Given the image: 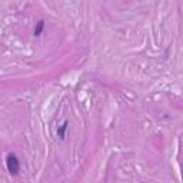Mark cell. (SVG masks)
Returning a JSON list of instances; mask_svg holds the SVG:
<instances>
[{
	"label": "cell",
	"instance_id": "cell-2",
	"mask_svg": "<svg viewBox=\"0 0 183 183\" xmlns=\"http://www.w3.org/2000/svg\"><path fill=\"white\" fill-rule=\"evenodd\" d=\"M43 27H44V22H43V20H40L39 23H37V27L34 29V36H40V33H42Z\"/></svg>",
	"mask_w": 183,
	"mask_h": 183
},
{
	"label": "cell",
	"instance_id": "cell-1",
	"mask_svg": "<svg viewBox=\"0 0 183 183\" xmlns=\"http://www.w3.org/2000/svg\"><path fill=\"white\" fill-rule=\"evenodd\" d=\"M6 166H7V170H9V173H10L12 176L19 175V170H20V162H19V159H17L16 155H13V153L7 155V157H6Z\"/></svg>",
	"mask_w": 183,
	"mask_h": 183
},
{
	"label": "cell",
	"instance_id": "cell-3",
	"mask_svg": "<svg viewBox=\"0 0 183 183\" xmlns=\"http://www.w3.org/2000/svg\"><path fill=\"white\" fill-rule=\"evenodd\" d=\"M66 129H67V122H65V123H63V125L60 126V129L57 130V134H59V136H60L62 139L65 137V132H66Z\"/></svg>",
	"mask_w": 183,
	"mask_h": 183
}]
</instances>
